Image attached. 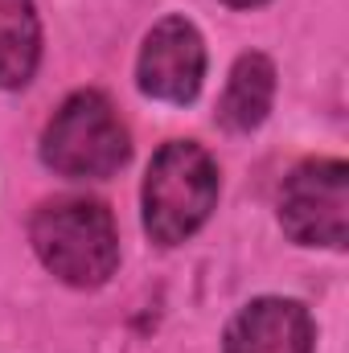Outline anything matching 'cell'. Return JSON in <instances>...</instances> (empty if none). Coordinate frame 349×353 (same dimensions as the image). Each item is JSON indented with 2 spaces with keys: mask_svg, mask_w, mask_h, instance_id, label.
I'll return each instance as SVG.
<instances>
[{
  "mask_svg": "<svg viewBox=\"0 0 349 353\" xmlns=\"http://www.w3.org/2000/svg\"><path fill=\"white\" fill-rule=\"evenodd\" d=\"M140 90L161 103H193L206 79V41L193 21L165 17L148 29L140 62H136Z\"/></svg>",
  "mask_w": 349,
  "mask_h": 353,
  "instance_id": "5",
  "label": "cell"
},
{
  "mask_svg": "<svg viewBox=\"0 0 349 353\" xmlns=\"http://www.w3.org/2000/svg\"><path fill=\"white\" fill-rule=\"evenodd\" d=\"M29 243L46 271H54L70 288H99L119 267L115 218L94 197L41 201L29 222Z\"/></svg>",
  "mask_w": 349,
  "mask_h": 353,
  "instance_id": "1",
  "label": "cell"
},
{
  "mask_svg": "<svg viewBox=\"0 0 349 353\" xmlns=\"http://www.w3.org/2000/svg\"><path fill=\"white\" fill-rule=\"evenodd\" d=\"M41 58V25L33 0H0V87L21 90Z\"/></svg>",
  "mask_w": 349,
  "mask_h": 353,
  "instance_id": "8",
  "label": "cell"
},
{
  "mask_svg": "<svg viewBox=\"0 0 349 353\" xmlns=\"http://www.w3.org/2000/svg\"><path fill=\"white\" fill-rule=\"evenodd\" d=\"M275 99V66L263 54H243L226 79L222 103H218V123L226 132H251L259 128Z\"/></svg>",
  "mask_w": 349,
  "mask_h": 353,
  "instance_id": "7",
  "label": "cell"
},
{
  "mask_svg": "<svg viewBox=\"0 0 349 353\" xmlns=\"http://www.w3.org/2000/svg\"><path fill=\"white\" fill-rule=\"evenodd\" d=\"M132 140L103 90H74L41 132V165L70 181H103L128 165Z\"/></svg>",
  "mask_w": 349,
  "mask_h": 353,
  "instance_id": "3",
  "label": "cell"
},
{
  "mask_svg": "<svg viewBox=\"0 0 349 353\" xmlns=\"http://www.w3.org/2000/svg\"><path fill=\"white\" fill-rule=\"evenodd\" d=\"M222 4H230V8H255V4H267V0H222Z\"/></svg>",
  "mask_w": 349,
  "mask_h": 353,
  "instance_id": "9",
  "label": "cell"
},
{
  "mask_svg": "<svg viewBox=\"0 0 349 353\" xmlns=\"http://www.w3.org/2000/svg\"><path fill=\"white\" fill-rule=\"evenodd\" d=\"M279 226L300 247H346L349 169L346 161H304L279 185Z\"/></svg>",
  "mask_w": 349,
  "mask_h": 353,
  "instance_id": "4",
  "label": "cell"
},
{
  "mask_svg": "<svg viewBox=\"0 0 349 353\" xmlns=\"http://www.w3.org/2000/svg\"><path fill=\"white\" fill-rule=\"evenodd\" d=\"M218 205V165L193 140H169L144 176V230L152 243L177 247L193 239Z\"/></svg>",
  "mask_w": 349,
  "mask_h": 353,
  "instance_id": "2",
  "label": "cell"
},
{
  "mask_svg": "<svg viewBox=\"0 0 349 353\" xmlns=\"http://www.w3.org/2000/svg\"><path fill=\"white\" fill-rule=\"evenodd\" d=\"M312 341L317 329L300 300L263 296L230 321L222 353H312Z\"/></svg>",
  "mask_w": 349,
  "mask_h": 353,
  "instance_id": "6",
  "label": "cell"
}]
</instances>
